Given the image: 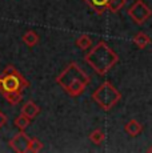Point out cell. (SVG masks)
<instances>
[{
  "instance_id": "obj_14",
  "label": "cell",
  "mask_w": 152,
  "mask_h": 153,
  "mask_svg": "<svg viewBox=\"0 0 152 153\" xmlns=\"http://www.w3.org/2000/svg\"><path fill=\"white\" fill-rule=\"evenodd\" d=\"M75 44H76V47H77L79 49L86 51V49H88L89 47H91L92 42H91V39H89L88 35H81L80 37H77V39H76Z\"/></svg>"
},
{
  "instance_id": "obj_4",
  "label": "cell",
  "mask_w": 152,
  "mask_h": 153,
  "mask_svg": "<svg viewBox=\"0 0 152 153\" xmlns=\"http://www.w3.org/2000/svg\"><path fill=\"white\" fill-rule=\"evenodd\" d=\"M25 87H28L25 79L12 65L5 67L3 75L0 76V92L5 93L12 91H22Z\"/></svg>"
},
{
  "instance_id": "obj_8",
  "label": "cell",
  "mask_w": 152,
  "mask_h": 153,
  "mask_svg": "<svg viewBox=\"0 0 152 153\" xmlns=\"http://www.w3.org/2000/svg\"><path fill=\"white\" fill-rule=\"evenodd\" d=\"M22 113L25 114V116H28L32 120V119H35V117L40 113V108L37 107L34 101H27L22 107Z\"/></svg>"
},
{
  "instance_id": "obj_10",
  "label": "cell",
  "mask_w": 152,
  "mask_h": 153,
  "mask_svg": "<svg viewBox=\"0 0 152 153\" xmlns=\"http://www.w3.org/2000/svg\"><path fill=\"white\" fill-rule=\"evenodd\" d=\"M84 1L88 3V5L96 13H103L107 10L108 0H84Z\"/></svg>"
},
{
  "instance_id": "obj_11",
  "label": "cell",
  "mask_w": 152,
  "mask_h": 153,
  "mask_svg": "<svg viewBox=\"0 0 152 153\" xmlns=\"http://www.w3.org/2000/svg\"><path fill=\"white\" fill-rule=\"evenodd\" d=\"M3 96H4V99L7 100L11 105H16V104H19V102L22 101V93H20V91L5 92V93H3Z\"/></svg>"
},
{
  "instance_id": "obj_18",
  "label": "cell",
  "mask_w": 152,
  "mask_h": 153,
  "mask_svg": "<svg viewBox=\"0 0 152 153\" xmlns=\"http://www.w3.org/2000/svg\"><path fill=\"white\" fill-rule=\"evenodd\" d=\"M5 123H7V116H5V114L0 111V129L5 125Z\"/></svg>"
},
{
  "instance_id": "obj_19",
  "label": "cell",
  "mask_w": 152,
  "mask_h": 153,
  "mask_svg": "<svg viewBox=\"0 0 152 153\" xmlns=\"http://www.w3.org/2000/svg\"><path fill=\"white\" fill-rule=\"evenodd\" d=\"M148 152H151V153H152V146H151V148H150V149H148Z\"/></svg>"
},
{
  "instance_id": "obj_12",
  "label": "cell",
  "mask_w": 152,
  "mask_h": 153,
  "mask_svg": "<svg viewBox=\"0 0 152 153\" xmlns=\"http://www.w3.org/2000/svg\"><path fill=\"white\" fill-rule=\"evenodd\" d=\"M89 140L95 145H101L104 143V140H106V134H104V132L101 129H95V131H92L89 133Z\"/></svg>"
},
{
  "instance_id": "obj_7",
  "label": "cell",
  "mask_w": 152,
  "mask_h": 153,
  "mask_svg": "<svg viewBox=\"0 0 152 153\" xmlns=\"http://www.w3.org/2000/svg\"><path fill=\"white\" fill-rule=\"evenodd\" d=\"M124 131H125V133H127L128 136L136 137V136H139V134L143 132V125L140 124L137 120H133L132 119V120H130V121L125 124Z\"/></svg>"
},
{
  "instance_id": "obj_2",
  "label": "cell",
  "mask_w": 152,
  "mask_h": 153,
  "mask_svg": "<svg viewBox=\"0 0 152 153\" xmlns=\"http://www.w3.org/2000/svg\"><path fill=\"white\" fill-rule=\"evenodd\" d=\"M118 55L104 42H99L86 55V61L99 75H106L108 71L118 63Z\"/></svg>"
},
{
  "instance_id": "obj_5",
  "label": "cell",
  "mask_w": 152,
  "mask_h": 153,
  "mask_svg": "<svg viewBox=\"0 0 152 153\" xmlns=\"http://www.w3.org/2000/svg\"><path fill=\"white\" fill-rule=\"evenodd\" d=\"M128 15L136 24H143L151 17L152 11L145 3H143L142 0H137L128 8Z\"/></svg>"
},
{
  "instance_id": "obj_6",
  "label": "cell",
  "mask_w": 152,
  "mask_h": 153,
  "mask_svg": "<svg viewBox=\"0 0 152 153\" xmlns=\"http://www.w3.org/2000/svg\"><path fill=\"white\" fill-rule=\"evenodd\" d=\"M31 140L32 139H30V136L25 132L22 131L10 140V146L15 152L28 153V152H31Z\"/></svg>"
},
{
  "instance_id": "obj_13",
  "label": "cell",
  "mask_w": 152,
  "mask_h": 153,
  "mask_svg": "<svg viewBox=\"0 0 152 153\" xmlns=\"http://www.w3.org/2000/svg\"><path fill=\"white\" fill-rule=\"evenodd\" d=\"M23 42L27 44L28 47H35L37 43H39V36H37L36 32L28 31L23 35Z\"/></svg>"
},
{
  "instance_id": "obj_17",
  "label": "cell",
  "mask_w": 152,
  "mask_h": 153,
  "mask_svg": "<svg viewBox=\"0 0 152 153\" xmlns=\"http://www.w3.org/2000/svg\"><path fill=\"white\" fill-rule=\"evenodd\" d=\"M43 149V143L40 141L39 139H36V137H34V139L31 140V152H40Z\"/></svg>"
},
{
  "instance_id": "obj_3",
  "label": "cell",
  "mask_w": 152,
  "mask_h": 153,
  "mask_svg": "<svg viewBox=\"0 0 152 153\" xmlns=\"http://www.w3.org/2000/svg\"><path fill=\"white\" fill-rule=\"evenodd\" d=\"M120 99H121V93L110 81H104L92 93V100L100 108H103L104 111H111L120 101Z\"/></svg>"
},
{
  "instance_id": "obj_15",
  "label": "cell",
  "mask_w": 152,
  "mask_h": 153,
  "mask_svg": "<svg viewBox=\"0 0 152 153\" xmlns=\"http://www.w3.org/2000/svg\"><path fill=\"white\" fill-rule=\"evenodd\" d=\"M125 3H127V0H108L107 10L111 12H119L125 5Z\"/></svg>"
},
{
  "instance_id": "obj_9",
  "label": "cell",
  "mask_w": 152,
  "mask_h": 153,
  "mask_svg": "<svg viewBox=\"0 0 152 153\" xmlns=\"http://www.w3.org/2000/svg\"><path fill=\"white\" fill-rule=\"evenodd\" d=\"M133 43L136 44V47L139 49H144L145 47L151 43V37L148 36L147 33H144V32H139V33H136L135 37H133Z\"/></svg>"
},
{
  "instance_id": "obj_16",
  "label": "cell",
  "mask_w": 152,
  "mask_h": 153,
  "mask_svg": "<svg viewBox=\"0 0 152 153\" xmlns=\"http://www.w3.org/2000/svg\"><path fill=\"white\" fill-rule=\"evenodd\" d=\"M30 123H31V119L28 116H25V114H23V113L15 119V125L20 129V131H24V129L30 125Z\"/></svg>"
},
{
  "instance_id": "obj_1",
  "label": "cell",
  "mask_w": 152,
  "mask_h": 153,
  "mask_svg": "<svg viewBox=\"0 0 152 153\" xmlns=\"http://www.w3.org/2000/svg\"><path fill=\"white\" fill-rule=\"evenodd\" d=\"M91 79L76 63H71L56 77V83L72 97H77L86 91Z\"/></svg>"
}]
</instances>
